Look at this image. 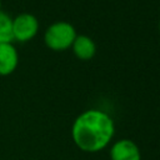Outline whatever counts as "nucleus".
Instances as JSON below:
<instances>
[{"instance_id":"8","label":"nucleus","mask_w":160,"mask_h":160,"mask_svg":"<svg viewBox=\"0 0 160 160\" xmlns=\"http://www.w3.org/2000/svg\"><path fill=\"white\" fill-rule=\"evenodd\" d=\"M0 11H1V0H0Z\"/></svg>"},{"instance_id":"3","label":"nucleus","mask_w":160,"mask_h":160,"mask_svg":"<svg viewBox=\"0 0 160 160\" xmlns=\"http://www.w3.org/2000/svg\"><path fill=\"white\" fill-rule=\"evenodd\" d=\"M39 31V20L30 12H21L12 18V40L26 42L35 38Z\"/></svg>"},{"instance_id":"9","label":"nucleus","mask_w":160,"mask_h":160,"mask_svg":"<svg viewBox=\"0 0 160 160\" xmlns=\"http://www.w3.org/2000/svg\"><path fill=\"white\" fill-rule=\"evenodd\" d=\"M159 31H160V21H159Z\"/></svg>"},{"instance_id":"1","label":"nucleus","mask_w":160,"mask_h":160,"mask_svg":"<svg viewBox=\"0 0 160 160\" xmlns=\"http://www.w3.org/2000/svg\"><path fill=\"white\" fill-rule=\"evenodd\" d=\"M115 124L111 116L99 109H89L72 122L71 138L74 144L85 152H98L112 140Z\"/></svg>"},{"instance_id":"4","label":"nucleus","mask_w":160,"mask_h":160,"mask_svg":"<svg viewBox=\"0 0 160 160\" xmlns=\"http://www.w3.org/2000/svg\"><path fill=\"white\" fill-rule=\"evenodd\" d=\"M111 160H141L139 146L130 139H120L110 148Z\"/></svg>"},{"instance_id":"7","label":"nucleus","mask_w":160,"mask_h":160,"mask_svg":"<svg viewBox=\"0 0 160 160\" xmlns=\"http://www.w3.org/2000/svg\"><path fill=\"white\" fill-rule=\"evenodd\" d=\"M12 18L0 11V44L12 42Z\"/></svg>"},{"instance_id":"5","label":"nucleus","mask_w":160,"mask_h":160,"mask_svg":"<svg viewBox=\"0 0 160 160\" xmlns=\"http://www.w3.org/2000/svg\"><path fill=\"white\" fill-rule=\"evenodd\" d=\"M19 64V54L12 42L0 44V76L12 74Z\"/></svg>"},{"instance_id":"6","label":"nucleus","mask_w":160,"mask_h":160,"mask_svg":"<svg viewBox=\"0 0 160 160\" xmlns=\"http://www.w3.org/2000/svg\"><path fill=\"white\" fill-rule=\"evenodd\" d=\"M71 49L74 55L80 60H90L96 52V45L88 35H76Z\"/></svg>"},{"instance_id":"2","label":"nucleus","mask_w":160,"mask_h":160,"mask_svg":"<svg viewBox=\"0 0 160 160\" xmlns=\"http://www.w3.org/2000/svg\"><path fill=\"white\" fill-rule=\"evenodd\" d=\"M76 35V30L70 22L56 21L46 29L44 34V42L54 51H62L71 48Z\"/></svg>"}]
</instances>
